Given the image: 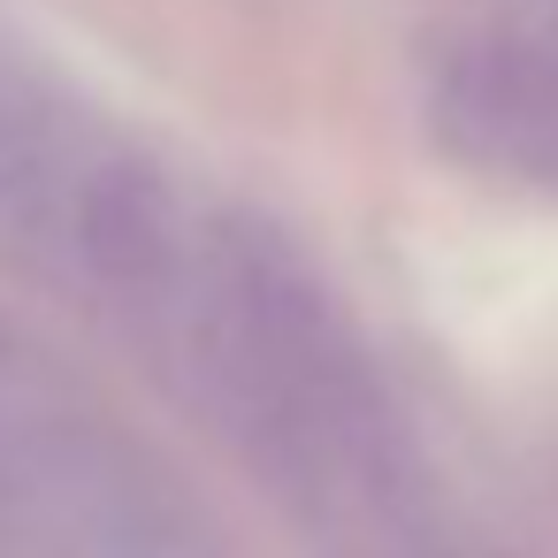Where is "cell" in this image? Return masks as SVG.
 <instances>
[{
	"label": "cell",
	"instance_id": "1",
	"mask_svg": "<svg viewBox=\"0 0 558 558\" xmlns=\"http://www.w3.org/2000/svg\"><path fill=\"white\" fill-rule=\"evenodd\" d=\"M230 444L306 520H383L405 482L390 390L322 268L268 222H207L161 329Z\"/></svg>",
	"mask_w": 558,
	"mask_h": 558
},
{
	"label": "cell",
	"instance_id": "2",
	"mask_svg": "<svg viewBox=\"0 0 558 558\" xmlns=\"http://www.w3.org/2000/svg\"><path fill=\"white\" fill-rule=\"evenodd\" d=\"M436 123L474 169L558 192V62L535 47H459L436 70Z\"/></svg>",
	"mask_w": 558,
	"mask_h": 558
},
{
	"label": "cell",
	"instance_id": "3",
	"mask_svg": "<svg viewBox=\"0 0 558 558\" xmlns=\"http://www.w3.org/2000/svg\"><path fill=\"white\" fill-rule=\"evenodd\" d=\"M85 161L93 154L77 146L62 108L0 54V245L62 253V222H70V192Z\"/></svg>",
	"mask_w": 558,
	"mask_h": 558
}]
</instances>
